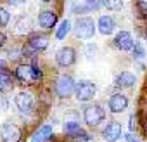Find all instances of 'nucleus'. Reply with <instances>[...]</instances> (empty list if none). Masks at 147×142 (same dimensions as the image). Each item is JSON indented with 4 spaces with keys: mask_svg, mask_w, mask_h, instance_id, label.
<instances>
[{
    "mask_svg": "<svg viewBox=\"0 0 147 142\" xmlns=\"http://www.w3.org/2000/svg\"><path fill=\"white\" fill-rule=\"evenodd\" d=\"M14 76L21 85H33L43 80V73L36 64H18V68L14 69Z\"/></svg>",
    "mask_w": 147,
    "mask_h": 142,
    "instance_id": "1",
    "label": "nucleus"
},
{
    "mask_svg": "<svg viewBox=\"0 0 147 142\" xmlns=\"http://www.w3.org/2000/svg\"><path fill=\"white\" fill-rule=\"evenodd\" d=\"M95 28H97V24L94 23L92 18H88V16H82V18H78V19L75 21L73 31H75V35H76L78 38H82V40H88V38H92V37L95 35Z\"/></svg>",
    "mask_w": 147,
    "mask_h": 142,
    "instance_id": "2",
    "label": "nucleus"
},
{
    "mask_svg": "<svg viewBox=\"0 0 147 142\" xmlns=\"http://www.w3.org/2000/svg\"><path fill=\"white\" fill-rule=\"evenodd\" d=\"M104 120H106V111H104V108L100 104H90V106L85 108V111H83V121L90 128L99 126Z\"/></svg>",
    "mask_w": 147,
    "mask_h": 142,
    "instance_id": "3",
    "label": "nucleus"
},
{
    "mask_svg": "<svg viewBox=\"0 0 147 142\" xmlns=\"http://www.w3.org/2000/svg\"><path fill=\"white\" fill-rule=\"evenodd\" d=\"M76 90V82L73 80L71 75H61L55 82V94L59 99H69L71 95H75Z\"/></svg>",
    "mask_w": 147,
    "mask_h": 142,
    "instance_id": "4",
    "label": "nucleus"
},
{
    "mask_svg": "<svg viewBox=\"0 0 147 142\" xmlns=\"http://www.w3.org/2000/svg\"><path fill=\"white\" fill-rule=\"evenodd\" d=\"M95 92H97V87H95V83L92 80H80V82H76V90H75L76 101H80V102L92 101L95 97Z\"/></svg>",
    "mask_w": 147,
    "mask_h": 142,
    "instance_id": "5",
    "label": "nucleus"
},
{
    "mask_svg": "<svg viewBox=\"0 0 147 142\" xmlns=\"http://www.w3.org/2000/svg\"><path fill=\"white\" fill-rule=\"evenodd\" d=\"M0 139L2 142H23V130L19 128V125L7 121L0 128Z\"/></svg>",
    "mask_w": 147,
    "mask_h": 142,
    "instance_id": "6",
    "label": "nucleus"
},
{
    "mask_svg": "<svg viewBox=\"0 0 147 142\" xmlns=\"http://www.w3.org/2000/svg\"><path fill=\"white\" fill-rule=\"evenodd\" d=\"M55 62L59 68H69L76 62V50L66 45V47H61L57 52H55Z\"/></svg>",
    "mask_w": 147,
    "mask_h": 142,
    "instance_id": "7",
    "label": "nucleus"
},
{
    "mask_svg": "<svg viewBox=\"0 0 147 142\" xmlns=\"http://www.w3.org/2000/svg\"><path fill=\"white\" fill-rule=\"evenodd\" d=\"M14 104L18 106V109L23 113V114H30L35 108V99L30 92H19L16 97H14Z\"/></svg>",
    "mask_w": 147,
    "mask_h": 142,
    "instance_id": "8",
    "label": "nucleus"
},
{
    "mask_svg": "<svg viewBox=\"0 0 147 142\" xmlns=\"http://www.w3.org/2000/svg\"><path fill=\"white\" fill-rule=\"evenodd\" d=\"M113 43H114V47H116L118 50H121V52H128V50L133 49L135 40H133V37H131L130 31H125V30H123V31H118V35L114 37Z\"/></svg>",
    "mask_w": 147,
    "mask_h": 142,
    "instance_id": "9",
    "label": "nucleus"
},
{
    "mask_svg": "<svg viewBox=\"0 0 147 142\" xmlns=\"http://www.w3.org/2000/svg\"><path fill=\"white\" fill-rule=\"evenodd\" d=\"M107 108H109V111L114 113V114L123 113V111L128 108V97H126L125 94H121V92L113 94V95L109 97V101H107Z\"/></svg>",
    "mask_w": 147,
    "mask_h": 142,
    "instance_id": "10",
    "label": "nucleus"
},
{
    "mask_svg": "<svg viewBox=\"0 0 147 142\" xmlns=\"http://www.w3.org/2000/svg\"><path fill=\"white\" fill-rule=\"evenodd\" d=\"M102 139L106 142H116L121 139V123L119 121H109L102 128Z\"/></svg>",
    "mask_w": 147,
    "mask_h": 142,
    "instance_id": "11",
    "label": "nucleus"
},
{
    "mask_svg": "<svg viewBox=\"0 0 147 142\" xmlns=\"http://www.w3.org/2000/svg\"><path fill=\"white\" fill-rule=\"evenodd\" d=\"M97 30H99V33L104 35V37L113 35L114 30H116V19H114L111 14H104V16H100L99 21H97Z\"/></svg>",
    "mask_w": 147,
    "mask_h": 142,
    "instance_id": "12",
    "label": "nucleus"
},
{
    "mask_svg": "<svg viewBox=\"0 0 147 142\" xmlns=\"http://www.w3.org/2000/svg\"><path fill=\"white\" fill-rule=\"evenodd\" d=\"M28 47L35 52H43L49 47V37L45 33H31L28 37Z\"/></svg>",
    "mask_w": 147,
    "mask_h": 142,
    "instance_id": "13",
    "label": "nucleus"
},
{
    "mask_svg": "<svg viewBox=\"0 0 147 142\" xmlns=\"http://www.w3.org/2000/svg\"><path fill=\"white\" fill-rule=\"evenodd\" d=\"M57 23V14L54 11H42L38 12V26L45 31H50Z\"/></svg>",
    "mask_w": 147,
    "mask_h": 142,
    "instance_id": "14",
    "label": "nucleus"
},
{
    "mask_svg": "<svg viewBox=\"0 0 147 142\" xmlns=\"http://www.w3.org/2000/svg\"><path fill=\"white\" fill-rule=\"evenodd\" d=\"M135 82H137V78H135V75L131 73V71H121V73L116 76V80H114L118 89H130V87L135 85Z\"/></svg>",
    "mask_w": 147,
    "mask_h": 142,
    "instance_id": "15",
    "label": "nucleus"
},
{
    "mask_svg": "<svg viewBox=\"0 0 147 142\" xmlns=\"http://www.w3.org/2000/svg\"><path fill=\"white\" fill-rule=\"evenodd\" d=\"M52 137H54V128L50 125H42L31 135V142H49Z\"/></svg>",
    "mask_w": 147,
    "mask_h": 142,
    "instance_id": "16",
    "label": "nucleus"
},
{
    "mask_svg": "<svg viewBox=\"0 0 147 142\" xmlns=\"http://www.w3.org/2000/svg\"><path fill=\"white\" fill-rule=\"evenodd\" d=\"M14 82H16V76L9 71H0V94H7L14 89Z\"/></svg>",
    "mask_w": 147,
    "mask_h": 142,
    "instance_id": "17",
    "label": "nucleus"
},
{
    "mask_svg": "<svg viewBox=\"0 0 147 142\" xmlns=\"http://www.w3.org/2000/svg\"><path fill=\"white\" fill-rule=\"evenodd\" d=\"M30 28H31V21H30V18H28V16H23V18L18 19V23H16V26H14V33H18V35H24V33L30 31Z\"/></svg>",
    "mask_w": 147,
    "mask_h": 142,
    "instance_id": "18",
    "label": "nucleus"
},
{
    "mask_svg": "<svg viewBox=\"0 0 147 142\" xmlns=\"http://www.w3.org/2000/svg\"><path fill=\"white\" fill-rule=\"evenodd\" d=\"M71 30H73V28H71V23H69L67 19L61 21L59 28L55 30V38H57V40H64V38L69 35V31H71Z\"/></svg>",
    "mask_w": 147,
    "mask_h": 142,
    "instance_id": "19",
    "label": "nucleus"
},
{
    "mask_svg": "<svg viewBox=\"0 0 147 142\" xmlns=\"http://www.w3.org/2000/svg\"><path fill=\"white\" fill-rule=\"evenodd\" d=\"M80 130H82L80 121H69V120H66V123L62 125V132H64L66 135H73V133H76V132H80Z\"/></svg>",
    "mask_w": 147,
    "mask_h": 142,
    "instance_id": "20",
    "label": "nucleus"
},
{
    "mask_svg": "<svg viewBox=\"0 0 147 142\" xmlns=\"http://www.w3.org/2000/svg\"><path fill=\"white\" fill-rule=\"evenodd\" d=\"M135 14H137L138 19H147V4L137 0V4H135Z\"/></svg>",
    "mask_w": 147,
    "mask_h": 142,
    "instance_id": "21",
    "label": "nucleus"
},
{
    "mask_svg": "<svg viewBox=\"0 0 147 142\" xmlns=\"http://www.w3.org/2000/svg\"><path fill=\"white\" fill-rule=\"evenodd\" d=\"M102 4L107 11H121L123 0H102Z\"/></svg>",
    "mask_w": 147,
    "mask_h": 142,
    "instance_id": "22",
    "label": "nucleus"
},
{
    "mask_svg": "<svg viewBox=\"0 0 147 142\" xmlns=\"http://www.w3.org/2000/svg\"><path fill=\"white\" fill-rule=\"evenodd\" d=\"M131 52H133V59H137V61H140V59L145 57V49H144V45H142L140 42H135Z\"/></svg>",
    "mask_w": 147,
    "mask_h": 142,
    "instance_id": "23",
    "label": "nucleus"
},
{
    "mask_svg": "<svg viewBox=\"0 0 147 142\" xmlns=\"http://www.w3.org/2000/svg\"><path fill=\"white\" fill-rule=\"evenodd\" d=\"M71 137V142H88L90 140V135L82 128L80 132H76V133H73V135H69Z\"/></svg>",
    "mask_w": 147,
    "mask_h": 142,
    "instance_id": "24",
    "label": "nucleus"
},
{
    "mask_svg": "<svg viewBox=\"0 0 147 142\" xmlns=\"http://www.w3.org/2000/svg\"><path fill=\"white\" fill-rule=\"evenodd\" d=\"M9 21H11V14H9V11L4 9V7H0V28H5V26L9 24Z\"/></svg>",
    "mask_w": 147,
    "mask_h": 142,
    "instance_id": "25",
    "label": "nucleus"
},
{
    "mask_svg": "<svg viewBox=\"0 0 147 142\" xmlns=\"http://www.w3.org/2000/svg\"><path fill=\"white\" fill-rule=\"evenodd\" d=\"M73 12H75V14H87V12H90V9H88V5L83 2V4L73 5Z\"/></svg>",
    "mask_w": 147,
    "mask_h": 142,
    "instance_id": "26",
    "label": "nucleus"
},
{
    "mask_svg": "<svg viewBox=\"0 0 147 142\" xmlns=\"http://www.w3.org/2000/svg\"><path fill=\"white\" fill-rule=\"evenodd\" d=\"M85 4L88 5V9H90V12L92 11H99L104 4H102V0H85Z\"/></svg>",
    "mask_w": 147,
    "mask_h": 142,
    "instance_id": "27",
    "label": "nucleus"
},
{
    "mask_svg": "<svg viewBox=\"0 0 147 142\" xmlns=\"http://www.w3.org/2000/svg\"><path fill=\"white\" fill-rule=\"evenodd\" d=\"M125 140H126V142H142L135 132H128V133L125 135Z\"/></svg>",
    "mask_w": 147,
    "mask_h": 142,
    "instance_id": "28",
    "label": "nucleus"
},
{
    "mask_svg": "<svg viewBox=\"0 0 147 142\" xmlns=\"http://www.w3.org/2000/svg\"><path fill=\"white\" fill-rule=\"evenodd\" d=\"M5 2L12 7H19V5H24L26 4V0H5Z\"/></svg>",
    "mask_w": 147,
    "mask_h": 142,
    "instance_id": "29",
    "label": "nucleus"
},
{
    "mask_svg": "<svg viewBox=\"0 0 147 142\" xmlns=\"http://www.w3.org/2000/svg\"><path fill=\"white\" fill-rule=\"evenodd\" d=\"M128 128H130V132H135V128H137V116H130V125H128Z\"/></svg>",
    "mask_w": 147,
    "mask_h": 142,
    "instance_id": "30",
    "label": "nucleus"
},
{
    "mask_svg": "<svg viewBox=\"0 0 147 142\" xmlns=\"http://www.w3.org/2000/svg\"><path fill=\"white\" fill-rule=\"evenodd\" d=\"M7 106H9L7 99L5 97H0V111H7Z\"/></svg>",
    "mask_w": 147,
    "mask_h": 142,
    "instance_id": "31",
    "label": "nucleus"
},
{
    "mask_svg": "<svg viewBox=\"0 0 147 142\" xmlns=\"http://www.w3.org/2000/svg\"><path fill=\"white\" fill-rule=\"evenodd\" d=\"M5 42H7V37H5L2 31H0V49H2V47L5 45Z\"/></svg>",
    "mask_w": 147,
    "mask_h": 142,
    "instance_id": "32",
    "label": "nucleus"
},
{
    "mask_svg": "<svg viewBox=\"0 0 147 142\" xmlns=\"http://www.w3.org/2000/svg\"><path fill=\"white\" fill-rule=\"evenodd\" d=\"M7 69V62L4 59H0V71H5Z\"/></svg>",
    "mask_w": 147,
    "mask_h": 142,
    "instance_id": "33",
    "label": "nucleus"
},
{
    "mask_svg": "<svg viewBox=\"0 0 147 142\" xmlns=\"http://www.w3.org/2000/svg\"><path fill=\"white\" fill-rule=\"evenodd\" d=\"M144 40H145V42H147V26H145V28H144Z\"/></svg>",
    "mask_w": 147,
    "mask_h": 142,
    "instance_id": "34",
    "label": "nucleus"
},
{
    "mask_svg": "<svg viewBox=\"0 0 147 142\" xmlns=\"http://www.w3.org/2000/svg\"><path fill=\"white\" fill-rule=\"evenodd\" d=\"M42 2H45V4H49V2H54V0H42Z\"/></svg>",
    "mask_w": 147,
    "mask_h": 142,
    "instance_id": "35",
    "label": "nucleus"
},
{
    "mask_svg": "<svg viewBox=\"0 0 147 142\" xmlns=\"http://www.w3.org/2000/svg\"><path fill=\"white\" fill-rule=\"evenodd\" d=\"M145 135H147V123H145Z\"/></svg>",
    "mask_w": 147,
    "mask_h": 142,
    "instance_id": "36",
    "label": "nucleus"
},
{
    "mask_svg": "<svg viewBox=\"0 0 147 142\" xmlns=\"http://www.w3.org/2000/svg\"><path fill=\"white\" fill-rule=\"evenodd\" d=\"M140 2H144V4H147V0H140Z\"/></svg>",
    "mask_w": 147,
    "mask_h": 142,
    "instance_id": "37",
    "label": "nucleus"
}]
</instances>
